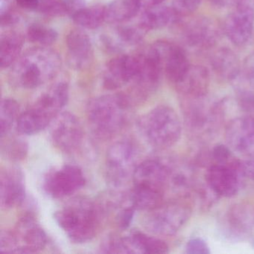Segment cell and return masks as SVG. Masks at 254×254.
Wrapping results in <instances>:
<instances>
[{
    "label": "cell",
    "instance_id": "6da1fadb",
    "mask_svg": "<svg viewBox=\"0 0 254 254\" xmlns=\"http://www.w3.org/2000/svg\"><path fill=\"white\" fill-rule=\"evenodd\" d=\"M62 65L57 52L36 46L28 50L11 66L8 81L16 88L32 90L56 78Z\"/></svg>",
    "mask_w": 254,
    "mask_h": 254
},
{
    "label": "cell",
    "instance_id": "7a4b0ae2",
    "mask_svg": "<svg viewBox=\"0 0 254 254\" xmlns=\"http://www.w3.org/2000/svg\"><path fill=\"white\" fill-rule=\"evenodd\" d=\"M133 106L124 92L92 99L87 104V117L95 136L109 139L118 134L128 123Z\"/></svg>",
    "mask_w": 254,
    "mask_h": 254
},
{
    "label": "cell",
    "instance_id": "3957f363",
    "mask_svg": "<svg viewBox=\"0 0 254 254\" xmlns=\"http://www.w3.org/2000/svg\"><path fill=\"white\" fill-rule=\"evenodd\" d=\"M54 216L68 238L77 244L93 239L102 225L100 206L86 197L72 199L56 211Z\"/></svg>",
    "mask_w": 254,
    "mask_h": 254
},
{
    "label": "cell",
    "instance_id": "277c9868",
    "mask_svg": "<svg viewBox=\"0 0 254 254\" xmlns=\"http://www.w3.org/2000/svg\"><path fill=\"white\" fill-rule=\"evenodd\" d=\"M69 100V85L65 81L53 84L36 102L19 116L17 128L23 135H33L47 128Z\"/></svg>",
    "mask_w": 254,
    "mask_h": 254
},
{
    "label": "cell",
    "instance_id": "5b68a950",
    "mask_svg": "<svg viewBox=\"0 0 254 254\" xmlns=\"http://www.w3.org/2000/svg\"><path fill=\"white\" fill-rule=\"evenodd\" d=\"M138 127L141 136L154 149L173 146L181 137V120L175 110L166 105L156 107L139 119Z\"/></svg>",
    "mask_w": 254,
    "mask_h": 254
},
{
    "label": "cell",
    "instance_id": "8992f818",
    "mask_svg": "<svg viewBox=\"0 0 254 254\" xmlns=\"http://www.w3.org/2000/svg\"><path fill=\"white\" fill-rule=\"evenodd\" d=\"M47 244L45 232L32 215H25L12 230L0 235L1 254H34L44 250Z\"/></svg>",
    "mask_w": 254,
    "mask_h": 254
},
{
    "label": "cell",
    "instance_id": "52a82bcc",
    "mask_svg": "<svg viewBox=\"0 0 254 254\" xmlns=\"http://www.w3.org/2000/svg\"><path fill=\"white\" fill-rule=\"evenodd\" d=\"M221 102H209L206 96L183 97L182 108L187 127L197 136H208L218 128L222 120Z\"/></svg>",
    "mask_w": 254,
    "mask_h": 254
},
{
    "label": "cell",
    "instance_id": "ba28073f",
    "mask_svg": "<svg viewBox=\"0 0 254 254\" xmlns=\"http://www.w3.org/2000/svg\"><path fill=\"white\" fill-rule=\"evenodd\" d=\"M137 149L129 139H121L111 145L107 151L105 177L112 188L125 187L130 180L138 164Z\"/></svg>",
    "mask_w": 254,
    "mask_h": 254
},
{
    "label": "cell",
    "instance_id": "9c48e42d",
    "mask_svg": "<svg viewBox=\"0 0 254 254\" xmlns=\"http://www.w3.org/2000/svg\"><path fill=\"white\" fill-rule=\"evenodd\" d=\"M136 55L139 60L137 73L124 92L134 105L145 102L155 92L163 73L160 59L151 45Z\"/></svg>",
    "mask_w": 254,
    "mask_h": 254
},
{
    "label": "cell",
    "instance_id": "30bf717a",
    "mask_svg": "<svg viewBox=\"0 0 254 254\" xmlns=\"http://www.w3.org/2000/svg\"><path fill=\"white\" fill-rule=\"evenodd\" d=\"M143 227L150 234L157 236L175 235L190 219L191 210L186 203L171 201L147 211Z\"/></svg>",
    "mask_w": 254,
    "mask_h": 254
},
{
    "label": "cell",
    "instance_id": "8fae6325",
    "mask_svg": "<svg viewBox=\"0 0 254 254\" xmlns=\"http://www.w3.org/2000/svg\"><path fill=\"white\" fill-rule=\"evenodd\" d=\"M172 26L181 41L191 48L207 50L213 47L219 40L218 24L209 17H177Z\"/></svg>",
    "mask_w": 254,
    "mask_h": 254
},
{
    "label": "cell",
    "instance_id": "7c38bea8",
    "mask_svg": "<svg viewBox=\"0 0 254 254\" xmlns=\"http://www.w3.org/2000/svg\"><path fill=\"white\" fill-rule=\"evenodd\" d=\"M169 247L161 239L138 230L123 236H113L102 243L101 252L105 254H166Z\"/></svg>",
    "mask_w": 254,
    "mask_h": 254
},
{
    "label": "cell",
    "instance_id": "4fadbf2b",
    "mask_svg": "<svg viewBox=\"0 0 254 254\" xmlns=\"http://www.w3.org/2000/svg\"><path fill=\"white\" fill-rule=\"evenodd\" d=\"M245 178L242 161L235 157L224 163L212 162L206 172V182L218 197L236 195L242 189Z\"/></svg>",
    "mask_w": 254,
    "mask_h": 254
},
{
    "label": "cell",
    "instance_id": "5bb4252c",
    "mask_svg": "<svg viewBox=\"0 0 254 254\" xmlns=\"http://www.w3.org/2000/svg\"><path fill=\"white\" fill-rule=\"evenodd\" d=\"M48 127L50 140L61 151L72 153L81 146L84 139V129L74 114L60 113Z\"/></svg>",
    "mask_w": 254,
    "mask_h": 254
},
{
    "label": "cell",
    "instance_id": "9a60e30c",
    "mask_svg": "<svg viewBox=\"0 0 254 254\" xmlns=\"http://www.w3.org/2000/svg\"><path fill=\"white\" fill-rule=\"evenodd\" d=\"M82 170L75 165H64L50 171L44 180V191L53 198L67 197L76 192L85 184Z\"/></svg>",
    "mask_w": 254,
    "mask_h": 254
},
{
    "label": "cell",
    "instance_id": "2e32d148",
    "mask_svg": "<svg viewBox=\"0 0 254 254\" xmlns=\"http://www.w3.org/2000/svg\"><path fill=\"white\" fill-rule=\"evenodd\" d=\"M163 67V73L175 85L190 66L185 51L178 44L168 41H157L151 44Z\"/></svg>",
    "mask_w": 254,
    "mask_h": 254
},
{
    "label": "cell",
    "instance_id": "e0dca14e",
    "mask_svg": "<svg viewBox=\"0 0 254 254\" xmlns=\"http://www.w3.org/2000/svg\"><path fill=\"white\" fill-rule=\"evenodd\" d=\"M137 55H119L107 64L102 84L107 90H117L130 84L137 73Z\"/></svg>",
    "mask_w": 254,
    "mask_h": 254
},
{
    "label": "cell",
    "instance_id": "ac0fdd59",
    "mask_svg": "<svg viewBox=\"0 0 254 254\" xmlns=\"http://www.w3.org/2000/svg\"><path fill=\"white\" fill-rule=\"evenodd\" d=\"M227 146L245 157L254 156V117H238L226 127Z\"/></svg>",
    "mask_w": 254,
    "mask_h": 254
},
{
    "label": "cell",
    "instance_id": "d6986e66",
    "mask_svg": "<svg viewBox=\"0 0 254 254\" xmlns=\"http://www.w3.org/2000/svg\"><path fill=\"white\" fill-rule=\"evenodd\" d=\"M68 64L75 70H84L93 62V48L88 34L81 29L69 31L66 38Z\"/></svg>",
    "mask_w": 254,
    "mask_h": 254
},
{
    "label": "cell",
    "instance_id": "ffe728a7",
    "mask_svg": "<svg viewBox=\"0 0 254 254\" xmlns=\"http://www.w3.org/2000/svg\"><path fill=\"white\" fill-rule=\"evenodd\" d=\"M254 25V11L242 5L229 14L224 25V31L234 45L243 47L252 36Z\"/></svg>",
    "mask_w": 254,
    "mask_h": 254
},
{
    "label": "cell",
    "instance_id": "44dd1931",
    "mask_svg": "<svg viewBox=\"0 0 254 254\" xmlns=\"http://www.w3.org/2000/svg\"><path fill=\"white\" fill-rule=\"evenodd\" d=\"M26 197L24 178L18 168L6 167L0 174V205L3 209L20 206Z\"/></svg>",
    "mask_w": 254,
    "mask_h": 254
},
{
    "label": "cell",
    "instance_id": "7402d4cb",
    "mask_svg": "<svg viewBox=\"0 0 254 254\" xmlns=\"http://www.w3.org/2000/svg\"><path fill=\"white\" fill-rule=\"evenodd\" d=\"M209 82L210 76L207 68L200 65H190L175 87L182 97H200L206 96Z\"/></svg>",
    "mask_w": 254,
    "mask_h": 254
},
{
    "label": "cell",
    "instance_id": "603a6c76",
    "mask_svg": "<svg viewBox=\"0 0 254 254\" xmlns=\"http://www.w3.org/2000/svg\"><path fill=\"white\" fill-rule=\"evenodd\" d=\"M227 230L234 237H245L254 230V207L248 204H236L227 212Z\"/></svg>",
    "mask_w": 254,
    "mask_h": 254
},
{
    "label": "cell",
    "instance_id": "cb8c5ba5",
    "mask_svg": "<svg viewBox=\"0 0 254 254\" xmlns=\"http://www.w3.org/2000/svg\"><path fill=\"white\" fill-rule=\"evenodd\" d=\"M210 64L217 76L226 81H236L240 75V62L229 48L223 47L215 50L211 56Z\"/></svg>",
    "mask_w": 254,
    "mask_h": 254
},
{
    "label": "cell",
    "instance_id": "d4e9b609",
    "mask_svg": "<svg viewBox=\"0 0 254 254\" xmlns=\"http://www.w3.org/2000/svg\"><path fill=\"white\" fill-rule=\"evenodd\" d=\"M24 38L17 31L4 32L0 38V67H11L21 56Z\"/></svg>",
    "mask_w": 254,
    "mask_h": 254
},
{
    "label": "cell",
    "instance_id": "484cf974",
    "mask_svg": "<svg viewBox=\"0 0 254 254\" xmlns=\"http://www.w3.org/2000/svg\"><path fill=\"white\" fill-rule=\"evenodd\" d=\"M177 18L172 7L158 5L145 8L139 17V26L148 32L172 25Z\"/></svg>",
    "mask_w": 254,
    "mask_h": 254
},
{
    "label": "cell",
    "instance_id": "4316f807",
    "mask_svg": "<svg viewBox=\"0 0 254 254\" xmlns=\"http://www.w3.org/2000/svg\"><path fill=\"white\" fill-rule=\"evenodd\" d=\"M138 0H114L105 6V22L111 24H123L134 18L139 10Z\"/></svg>",
    "mask_w": 254,
    "mask_h": 254
},
{
    "label": "cell",
    "instance_id": "83f0119b",
    "mask_svg": "<svg viewBox=\"0 0 254 254\" xmlns=\"http://www.w3.org/2000/svg\"><path fill=\"white\" fill-rule=\"evenodd\" d=\"M72 20L80 27L87 29H96L105 22V6L93 5L81 9L74 14Z\"/></svg>",
    "mask_w": 254,
    "mask_h": 254
},
{
    "label": "cell",
    "instance_id": "f1b7e54d",
    "mask_svg": "<svg viewBox=\"0 0 254 254\" xmlns=\"http://www.w3.org/2000/svg\"><path fill=\"white\" fill-rule=\"evenodd\" d=\"M20 105L13 99H3L0 107V134L1 137L6 136L11 131L14 123L19 117Z\"/></svg>",
    "mask_w": 254,
    "mask_h": 254
},
{
    "label": "cell",
    "instance_id": "f546056e",
    "mask_svg": "<svg viewBox=\"0 0 254 254\" xmlns=\"http://www.w3.org/2000/svg\"><path fill=\"white\" fill-rule=\"evenodd\" d=\"M27 38L29 41L37 46L50 47L57 41L59 34L53 28L35 23L28 28Z\"/></svg>",
    "mask_w": 254,
    "mask_h": 254
},
{
    "label": "cell",
    "instance_id": "4dcf8cb0",
    "mask_svg": "<svg viewBox=\"0 0 254 254\" xmlns=\"http://www.w3.org/2000/svg\"><path fill=\"white\" fill-rule=\"evenodd\" d=\"M1 139H5V141L1 139V152L5 158L12 161H18L25 158L28 152V145L24 140L20 138L8 137V136Z\"/></svg>",
    "mask_w": 254,
    "mask_h": 254
},
{
    "label": "cell",
    "instance_id": "1f68e13d",
    "mask_svg": "<svg viewBox=\"0 0 254 254\" xmlns=\"http://www.w3.org/2000/svg\"><path fill=\"white\" fill-rule=\"evenodd\" d=\"M117 36L126 45L139 44L148 32H145L139 23L131 26H120L117 29Z\"/></svg>",
    "mask_w": 254,
    "mask_h": 254
},
{
    "label": "cell",
    "instance_id": "d6a6232c",
    "mask_svg": "<svg viewBox=\"0 0 254 254\" xmlns=\"http://www.w3.org/2000/svg\"><path fill=\"white\" fill-rule=\"evenodd\" d=\"M242 85L239 86L242 96H254L251 90L254 91V53L246 58L242 68Z\"/></svg>",
    "mask_w": 254,
    "mask_h": 254
},
{
    "label": "cell",
    "instance_id": "836d02e7",
    "mask_svg": "<svg viewBox=\"0 0 254 254\" xmlns=\"http://www.w3.org/2000/svg\"><path fill=\"white\" fill-rule=\"evenodd\" d=\"M38 11L50 17H62L68 15L64 0H41Z\"/></svg>",
    "mask_w": 254,
    "mask_h": 254
},
{
    "label": "cell",
    "instance_id": "e575fe53",
    "mask_svg": "<svg viewBox=\"0 0 254 254\" xmlns=\"http://www.w3.org/2000/svg\"><path fill=\"white\" fill-rule=\"evenodd\" d=\"M201 0H173L172 8L178 17L191 16L200 6Z\"/></svg>",
    "mask_w": 254,
    "mask_h": 254
},
{
    "label": "cell",
    "instance_id": "d590c367",
    "mask_svg": "<svg viewBox=\"0 0 254 254\" xmlns=\"http://www.w3.org/2000/svg\"><path fill=\"white\" fill-rule=\"evenodd\" d=\"M186 252L190 254H207L210 253L207 244L201 239H190L186 245Z\"/></svg>",
    "mask_w": 254,
    "mask_h": 254
},
{
    "label": "cell",
    "instance_id": "8d00e7d4",
    "mask_svg": "<svg viewBox=\"0 0 254 254\" xmlns=\"http://www.w3.org/2000/svg\"><path fill=\"white\" fill-rule=\"evenodd\" d=\"M135 211H136V209L129 204L125 206L123 209L120 210L117 218V224L120 228L124 230V229H127L130 226L133 215H134Z\"/></svg>",
    "mask_w": 254,
    "mask_h": 254
},
{
    "label": "cell",
    "instance_id": "74e56055",
    "mask_svg": "<svg viewBox=\"0 0 254 254\" xmlns=\"http://www.w3.org/2000/svg\"><path fill=\"white\" fill-rule=\"evenodd\" d=\"M20 14L12 9H2L0 16V25L2 28L14 26L20 21Z\"/></svg>",
    "mask_w": 254,
    "mask_h": 254
},
{
    "label": "cell",
    "instance_id": "f35d334b",
    "mask_svg": "<svg viewBox=\"0 0 254 254\" xmlns=\"http://www.w3.org/2000/svg\"><path fill=\"white\" fill-rule=\"evenodd\" d=\"M66 9H67L68 15L71 17L81 11L86 7V0H64Z\"/></svg>",
    "mask_w": 254,
    "mask_h": 254
},
{
    "label": "cell",
    "instance_id": "ab89813d",
    "mask_svg": "<svg viewBox=\"0 0 254 254\" xmlns=\"http://www.w3.org/2000/svg\"><path fill=\"white\" fill-rule=\"evenodd\" d=\"M242 168L245 176L254 181V156L242 161Z\"/></svg>",
    "mask_w": 254,
    "mask_h": 254
},
{
    "label": "cell",
    "instance_id": "60d3db41",
    "mask_svg": "<svg viewBox=\"0 0 254 254\" xmlns=\"http://www.w3.org/2000/svg\"><path fill=\"white\" fill-rule=\"evenodd\" d=\"M17 4L27 10H36L39 7L41 0H16Z\"/></svg>",
    "mask_w": 254,
    "mask_h": 254
},
{
    "label": "cell",
    "instance_id": "b9f144b4",
    "mask_svg": "<svg viewBox=\"0 0 254 254\" xmlns=\"http://www.w3.org/2000/svg\"><path fill=\"white\" fill-rule=\"evenodd\" d=\"M142 8H150L155 5H161L165 0H138Z\"/></svg>",
    "mask_w": 254,
    "mask_h": 254
},
{
    "label": "cell",
    "instance_id": "7bdbcfd3",
    "mask_svg": "<svg viewBox=\"0 0 254 254\" xmlns=\"http://www.w3.org/2000/svg\"><path fill=\"white\" fill-rule=\"evenodd\" d=\"M209 1L212 5L218 7V8H223V7H225L227 4L230 3L229 0H209Z\"/></svg>",
    "mask_w": 254,
    "mask_h": 254
},
{
    "label": "cell",
    "instance_id": "ee69618b",
    "mask_svg": "<svg viewBox=\"0 0 254 254\" xmlns=\"http://www.w3.org/2000/svg\"><path fill=\"white\" fill-rule=\"evenodd\" d=\"M237 5H245L254 11V0H242Z\"/></svg>",
    "mask_w": 254,
    "mask_h": 254
},
{
    "label": "cell",
    "instance_id": "f6af8a7d",
    "mask_svg": "<svg viewBox=\"0 0 254 254\" xmlns=\"http://www.w3.org/2000/svg\"><path fill=\"white\" fill-rule=\"evenodd\" d=\"M241 1H242V0H229L230 3H234L236 4V5H237L238 3H239Z\"/></svg>",
    "mask_w": 254,
    "mask_h": 254
}]
</instances>
